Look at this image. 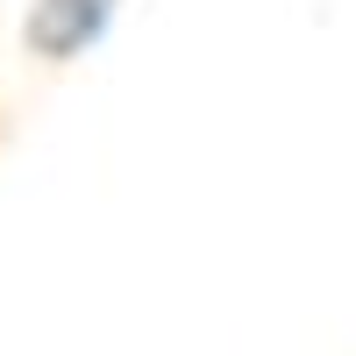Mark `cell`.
I'll list each match as a JSON object with an SVG mask.
<instances>
[{
  "label": "cell",
  "mask_w": 356,
  "mask_h": 356,
  "mask_svg": "<svg viewBox=\"0 0 356 356\" xmlns=\"http://www.w3.org/2000/svg\"><path fill=\"white\" fill-rule=\"evenodd\" d=\"M114 29V0H36L22 15V43L43 65H72Z\"/></svg>",
  "instance_id": "6da1fadb"
},
{
  "label": "cell",
  "mask_w": 356,
  "mask_h": 356,
  "mask_svg": "<svg viewBox=\"0 0 356 356\" xmlns=\"http://www.w3.org/2000/svg\"><path fill=\"white\" fill-rule=\"evenodd\" d=\"M0 136H8V122H0Z\"/></svg>",
  "instance_id": "7a4b0ae2"
}]
</instances>
